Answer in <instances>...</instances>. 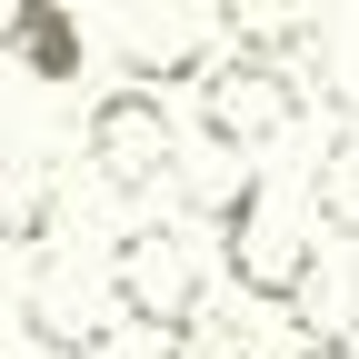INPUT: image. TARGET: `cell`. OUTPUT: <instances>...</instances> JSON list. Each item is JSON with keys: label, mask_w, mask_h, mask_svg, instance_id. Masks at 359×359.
<instances>
[{"label": "cell", "mask_w": 359, "mask_h": 359, "mask_svg": "<svg viewBox=\"0 0 359 359\" xmlns=\"http://www.w3.org/2000/svg\"><path fill=\"white\" fill-rule=\"evenodd\" d=\"M210 259L240 280V299L290 309L299 280H309V259H320V219H309L299 180H290V170H250L240 190L219 200V250H210Z\"/></svg>", "instance_id": "1"}, {"label": "cell", "mask_w": 359, "mask_h": 359, "mask_svg": "<svg viewBox=\"0 0 359 359\" xmlns=\"http://www.w3.org/2000/svg\"><path fill=\"white\" fill-rule=\"evenodd\" d=\"M290 40L299 30H230L219 60L200 70V130L219 150H259V140H280V130L309 110V90L290 70Z\"/></svg>", "instance_id": "2"}, {"label": "cell", "mask_w": 359, "mask_h": 359, "mask_svg": "<svg viewBox=\"0 0 359 359\" xmlns=\"http://www.w3.org/2000/svg\"><path fill=\"white\" fill-rule=\"evenodd\" d=\"M210 280H219V259L210 240L190 230V219H140L120 250H110V299H120V320H140L160 339H180L210 309Z\"/></svg>", "instance_id": "3"}, {"label": "cell", "mask_w": 359, "mask_h": 359, "mask_svg": "<svg viewBox=\"0 0 359 359\" xmlns=\"http://www.w3.org/2000/svg\"><path fill=\"white\" fill-rule=\"evenodd\" d=\"M80 140H90V170H100L110 190H160V180H180V130H170V100H160V90L110 80L100 100H90Z\"/></svg>", "instance_id": "4"}, {"label": "cell", "mask_w": 359, "mask_h": 359, "mask_svg": "<svg viewBox=\"0 0 359 359\" xmlns=\"http://www.w3.org/2000/svg\"><path fill=\"white\" fill-rule=\"evenodd\" d=\"M230 20L219 11H130L120 20V80L130 90H160V80H200L219 60Z\"/></svg>", "instance_id": "5"}, {"label": "cell", "mask_w": 359, "mask_h": 359, "mask_svg": "<svg viewBox=\"0 0 359 359\" xmlns=\"http://www.w3.org/2000/svg\"><path fill=\"white\" fill-rule=\"evenodd\" d=\"M0 50H11L30 80H80L90 70V30L60 11V0H20V11H0Z\"/></svg>", "instance_id": "6"}, {"label": "cell", "mask_w": 359, "mask_h": 359, "mask_svg": "<svg viewBox=\"0 0 359 359\" xmlns=\"http://www.w3.org/2000/svg\"><path fill=\"white\" fill-rule=\"evenodd\" d=\"M309 219L320 230H339V240H359V100L339 110V130H330V150H320V170H309Z\"/></svg>", "instance_id": "7"}, {"label": "cell", "mask_w": 359, "mask_h": 359, "mask_svg": "<svg viewBox=\"0 0 359 359\" xmlns=\"http://www.w3.org/2000/svg\"><path fill=\"white\" fill-rule=\"evenodd\" d=\"M170 359H259V330L240 320V309H200V320L170 339Z\"/></svg>", "instance_id": "8"}, {"label": "cell", "mask_w": 359, "mask_h": 359, "mask_svg": "<svg viewBox=\"0 0 359 359\" xmlns=\"http://www.w3.org/2000/svg\"><path fill=\"white\" fill-rule=\"evenodd\" d=\"M299 359H359V349H330V339H309V349H299Z\"/></svg>", "instance_id": "9"}, {"label": "cell", "mask_w": 359, "mask_h": 359, "mask_svg": "<svg viewBox=\"0 0 359 359\" xmlns=\"http://www.w3.org/2000/svg\"><path fill=\"white\" fill-rule=\"evenodd\" d=\"M0 339H11V290H0Z\"/></svg>", "instance_id": "10"}]
</instances>
